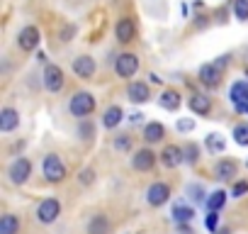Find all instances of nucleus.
Segmentation results:
<instances>
[{
	"mask_svg": "<svg viewBox=\"0 0 248 234\" xmlns=\"http://www.w3.org/2000/svg\"><path fill=\"white\" fill-rule=\"evenodd\" d=\"M226 66H229V56H219L217 61L204 64V66L200 68V73H197L200 83L207 85V88H217V85L221 83V76H224Z\"/></svg>",
	"mask_w": 248,
	"mask_h": 234,
	"instance_id": "f257e3e1",
	"label": "nucleus"
},
{
	"mask_svg": "<svg viewBox=\"0 0 248 234\" xmlns=\"http://www.w3.org/2000/svg\"><path fill=\"white\" fill-rule=\"evenodd\" d=\"M68 110H71L73 117H88V115L95 110V98H93V93H88V90L73 93V95H71V102H68Z\"/></svg>",
	"mask_w": 248,
	"mask_h": 234,
	"instance_id": "f03ea898",
	"label": "nucleus"
},
{
	"mask_svg": "<svg viewBox=\"0 0 248 234\" xmlns=\"http://www.w3.org/2000/svg\"><path fill=\"white\" fill-rule=\"evenodd\" d=\"M42 171H44V178L49 183H61L66 178V164L59 159V154H46L44 156V164H42Z\"/></svg>",
	"mask_w": 248,
	"mask_h": 234,
	"instance_id": "7ed1b4c3",
	"label": "nucleus"
},
{
	"mask_svg": "<svg viewBox=\"0 0 248 234\" xmlns=\"http://www.w3.org/2000/svg\"><path fill=\"white\" fill-rule=\"evenodd\" d=\"M44 88L49 90V93H59V90H63V85H66V76H63V68L61 66H56V64H49L46 68H44Z\"/></svg>",
	"mask_w": 248,
	"mask_h": 234,
	"instance_id": "20e7f679",
	"label": "nucleus"
},
{
	"mask_svg": "<svg viewBox=\"0 0 248 234\" xmlns=\"http://www.w3.org/2000/svg\"><path fill=\"white\" fill-rule=\"evenodd\" d=\"M114 71L119 78H132L137 71H139V56L137 54H119L117 61H114Z\"/></svg>",
	"mask_w": 248,
	"mask_h": 234,
	"instance_id": "39448f33",
	"label": "nucleus"
},
{
	"mask_svg": "<svg viewBox=\"0 0 248 234\" xmlns=\"http://www.w3.org/2000/svg\"><path fill=\"white\" fill-rule=\"evenodd\" d=\"M59 215H61V202H59L56 198H46V200H42L39 207H37V219H39L42 224L56 222Z\"/></svg>",
	"mask_w": 248,
	"mask_h": 234,
	"instance_id": "423d86ee",
	"label": "nucleus"
},
{
	"mask_svg": "<svg viewBox=\"0 0 248 234\" xmlns=\"http://www.w3.org/2000/svg\"><path fill=\"white\" fill-rule=\"evenodd\" d=\"M10 181L15 183V185H22V183H27V178L32 176V164H30V159H25V156H20V159H15L13 164H10Z\"/></svg>",
	"mask_w": 248,
	"mask_h": 234,
	"instance_id": "0eeeda50",
	"label": "nucleus"
},
{
	"mask_svg": "<svg viewBox=\"0 0 248 234\" xmlns=\"http://www.w3.org/2000/svg\"><path fill=\"white\" fill-rule=\"evenodd\" d=\"M168 200H170V188H168L166 183L156 181V183L149 185V190H146V202H149L151 207H161V205H166Z\"/></svg>",
	"mask_w": 248,
	"mask_h": 234,
	"instance_id": "6e6552de",
	"label": "nucleus"
},
{
	"mask_svg": "<svg viewBox=\"0 0 248 234\" xmlns=\"http://www.w3.org/2000/svg\"><path fill=\"white\" fill-rule=\"evenodd\" d=\"M39 42H42V32H39L34 25L20 30V34H17V47H20L22 51H34V49L39 47Z\"/></svg>",
	"mask_w": 248,
	"mask_h": 234,
	"instance_id": "1a4fd4ad",
	"label": "nucleus"
},
{
	"mask_svg": "<svg viewBox=\"0 0 248 234\" xmlns=\"http://www.w3.org/2000/svg\"><path fill=\"white\" fill-rule=\"evenodd\" d=\"M236 173H238V164H236L233 159H219V161L214 164V178H217L219 183L233 181Z\"/></svg>",
	"mask_w": 248,
	"mask_h": 234,
	"instance_id": "9d476101",
	"label": "nucleus"
},
{
	"mask_svg": "<svg viewBox=\"0 0 248 234\" xmlns=\"http://www.w3.org/2000/svg\"><path fill=\"white\" fill-rule=\"evenodd\" d=\"M114 37H117V42H122V44H129V42L137 37V25H134V20H132V17L117 20V25H114Z\"/></svg>",
	"mask_w": 248,
	"mask_h": 234,
	"instance_id": "9b49d317",
	"label": "nucleus"
},
{
	"mask_svg": "<svg viewBox=\"0 0 248 234\" xmlns=\"http://www.w3.org/2000/svg\"><path fill=\"white\" fill-rule=\"evenodd\" d=\"M183 161H185V149H183V147L168 144V147L161 151V164H163L166 168H178Z\"/></svg>",
	"mask_w": 248,
	"mask_h": 234,
	"instance_id": "f8f14e48",
	"label": "nucleus"
},
{
	"mask_svg": "<svg viewBox=\"0 0 248 234\" xmlns=\"http://www.w3.org/2000/svg\"><path fill=\"white\" fill-rule=\"evenodd\" d=\"M73 73H76L78 78H93V73H95V59L88 56V54L76 56V59H73Z\"/></svg>",
	"mask_w": 248,
	"mask_h": 234,
	"instance_id": "ddd939ff",
	"label": "nucleus"
},
{
	"mask_svg": "<svg viewBox=\"0 0 248 234\" xmlns=\"http://www.w3.org/2000/svg\"><path fill=\"white\" fill-rule=\"evenodd\" d=\"M132 166L137 171H151L156 166V154L151 149H139L134 156H132Z\"/></svg>",
	"mask_w": 248,
	"mask_h": 234,
	"instance_id": "4468645a",
	"label": "nucleus"
},
{
	"mask_svg": "<svg viewBox=\"0 0 248 234\" xmlns=\"http://www.w3.org/2000/svg\"><path fill=\"white\" fill-rule=\"evenodd\" d=\"M20 127V112L15 107H3L0 110V132H13Z\"/></svg>",
	"mask_w": 248,
	"mask_h": 234,
	"instance_id": "2eb2a0df",
	"label": "nucleus"
},
{
	"mask_svg": "<svg viewBox=\"0 0 248 234\" xmlns=\"http://www.w3.org/2000/svg\"><path fill=\"white\" fill-rule=\"evenodd\" d=\"M190 110L195 115H209L212 112V98H207L204 93H192L190 95Z\"/></svg>",
	"mask_w": 248,
	"mask_h": 234,
	"instance_id": "dca6fc26",
	"label": "nucleus"
},
{
	"mask_svg": "<svg viewBox=\"0 0 248 234\" xmlns=\"http://www.w3.org/2000/svg\"><path fill=\"white\" fill-rule=\"evenodd\" d=\"M127 98H129L132 102H149V98H151L149 85H146V83H141V81L129 83V85H127Z\"/></svg>",
	"mask_w": 248,
	"mask_h": 234,
	"instance_id": "f3484780",
	"label": "nucleus"
},
{
	"mask_svg": "<svg viewBox=\"0 0 248 234\" xmlns=\"http://www.w3.org/2000/svg\"><path fill=\"white\" fill-rule=\"evenodd\" d=\"M122 120H124V112H122V107H119V105H112V107H107V110H105V115H102V127L114 130V127H117Z\"/></svg>",
	"mask_w": 248,
	"mask_h": 234,
	"instance_id": "a211bd4d",
	"label": "nucleus"
},
{
	"mask_svg": "<svg viewBox=\"0 0 248 234\" xmlns=\"http://www.w3.org/2000/svg\"><path fill=\"white\" fill-rule=\"evenodd\" d=\"M0 234H20V217L13 212H5L0 217Z\"/></svg>",
	"mask_w": 248,
	"mask_h": 234,
	"instance_id": "6ab92c4d",
	"label": "nucleus"
},
{
	"mask_svg": "<svg viewBox=\"0 0 248 234\" xmlns=\"http://www.w3.org/2000/svg\"><path fill=\"white\" fill-rule=\"evenodd\" d=\"M166 137V127L161 125V122H149L146 127H144V139H146V144H156V142H161Z\"/></svg>",
	"mask_w": 248,
	"mask_h": 234,
	"instance_id": "aec40b11",
	"label": "nucleus"
},
{
	"mask_svg": "<svg viewBox=\"0 0 248 234\" xmlns=\"http://www.w3.org/2000/svg\"><path fill=\"white\" fill-rule=\"evenodd\" d=\"M158 105H161L163 110L175 112V110L180 107V93H178V90H163L161 98H158Z\"/></svg>",
	"mask_w": 248,
	"mask_h": 234,
	"instance_id": "412c9836",
	"label": "nucleus"
},
{
	"mask_svg": "<svg viewBox=\"0 0 248 234\" xmlns=\"http://www.w3.org/2000/svg\"><path fill=\"white\" fill-rule=\"evenodd\" d=\"M112 224L105 215H95L90 222H88V234H109Z\"/></svg>",
	"mask_w": 248,
	"mask_h": 234,
	"instance_id": "4be33fe9",
	"label": "nucleus"
},
{
	"mask_svg": "<svg viewBox=\"0 0 248 234\" xmlns=\"http://www.w3.org/2000/svg\"><path fill=\"white\" fill-rule=\"evenodd\" d=\"M231 100H233L236 107H241L248 100V83L246 81H238V83L231 85Z\"/></svg>",
	"mask_w": 248,
	"mask_h": 234,
	"instance_id": "5701e85b",
	"label": "nucleus"
},
{
	"mask_svg": "<svg viewBox=\"0 0 248 234\" xmlns=\"http://www.w3.org/2000/svg\"><path fill=\"white\" fill-rule=\"evenodd\" d=\"M173 219H175V224H183V222L195 219V207H187V205H175V207H173Z\"/></svg>",
	"mask_w": 248,
	"mask_h": 234,
	"instance_id": "b1692460",
	"label": "nucleus"
},
{
	"mask_svg": "<svg viewBox=\"0 0 248 234\" xmlns=\"http://www.w3.org/2000/svg\"><path fill=\"white\" fill-rule=\"evenodd\" d=\"M207 149H209V151H217V154H221V151L226 149V142H224V137H221V134H207Z\"/></svg>",
	"mask_w": 248,
	"mask_h": 234,
	"instance_id": "393cba45",
	"label": "nucleus"
},
{
	"mask_svg": "<svg viewBox=\"0 0 248 234\" xmlns=\"http://www.w3.org/2000/svg\"><path fill=\"white\" fill-rule=\"evenodd\" d=\"M224 202H226V193H224V190H214V193L207 198V207H209V210H221Z\"/></svg>",
	"mask_w": 248,
	"mask_h": 234,
	"instance_id": "a878e982",
	"label": "nucleus"
},
{
	"mask_svg": "<svg viewBox=\"0 0 248 234\" xmlns=\"http://www.w3.org/2000/svg\"><path fill=\"white\" fill-rule=\"evenodd\" d=\"M78 137H80V139H85V142H90V139L95 137V127H93V122L80 120V122H78Z\"/></svg>",
	"mask_w": 248,
	"mask_h": 234,
	"instance_id": "bb28decb",
	"label": "nucleus"
},
{
	"mask_svg": "<svg viewBox=\"0 0 248 234\" xmlns=\"http://www.w3.org/2000/svg\"><path fill=\"white\" fill-rule=\"evenodd\" d=\"M233 15L241 22L248 20V0H233Z\"/></svg>",
	"mask_w": 248,
	"mask_h": 234,
	"instance_id": "cd10ccee",
	"label": "nucleus"
},
{
	"mask_svg": "<svg viewBox=\"0 0 248 234\" xmlns=\"http://www.w3.org/2000/svg\"><path fill=\"white\" fill-rule=\"evenodd\" d=\"M233 139L241 147H248V125H236L233 127Z\"/></svg>",
	"mask_w": 248,
	"mask_h": 234,
	"instance_id": "c85d7f7f",
	"label": "nucleus"
},
{
	"mask_svg": "<svg viewBox=\"0 0 248 234\" xmlns=\"http://www.w3.org/2000/svg\"><path fill=\"white\" fill-rule=\"evenodd\" d=\"M114 149L117 151H129L132 149V134H119L114 139Z\"/></svg>",
	"mask_w": 248,
	"mask_h": 234,
	"instance_id": "c756f323",
	"label": "nucleus"
},
{
	"mask_svg": "<svg viewBox=\"0 0 248 234\" xmlns=\"http://www.w3.org/2000/svg\"><path fill=\"white\" fill-rule=\"evenodd\" d=\"M185 149V161L187 164H197L200 161V147L197 144H187V147H183Z\"/></svg>",
	"mask_w": 248,
	"mask_h": 234,
	"instance_id": "7c9ffc66",
	"label": "nucleus"
},
{
	"mask_svg": "<svg viewBox=\"0 0 248 234\" xmlns=\"http://www.w3.org/2000/svg\"><path fill=\"white\" fill-rule=\"evenodd\" d=\"M187 195H190V200H195V202H207V198H204V188L202 185H190L187 188Z\"/></svg>",
	"mask_w": 248,
	"mask_h": 234,
	"instance_id": "2f4dec72",
	"label": "nucleus"
},
{
	"mask_svg": "<svg viewBox=\"0 0 248 234\" xmlns=\"http://www.w3.org/2000/svg\"><path fill=\"white\" fill-rule=\"evenodd\" d=\"M219 210H209V215H207V219H204V224H207V229L214 234L217 229H219V215H217Z\"/></svg>",
	"mask_w": 248,
	"mask_h": 234,
	"instance_id": "473e14b6",
	"label": "nucleus"
},
{
	"mask_svg": "<svg viewBox=\"0 0 248 234\" xmlns=\"http://www.w3.org/2000/svg\"><path fill=\"white\" fill-rule=\"evenodd\" d=\"M95 181V168H83L80 173H78V183L80 185H90Z\"/></svg>",
	"mask_w": 248,
	"mask_h": 234,
	"instance_id": "72a5a7b5",
	"label": "nucleus"
},
{
	"mask_svg": "<svg viewBox=\"0 0 248 234\" xmlns=\"http://www.w3.org/2000/svg\"><path fill=\"white\" fill-rule=\"evenodd\" d=\"M246 193H248V183H246V181L233 183V188H231V195H233V198H241V195H246Z\"/></svg>",
	"mask_w": 248,
	"mask_h": 234,
	"instance_id": "f704fd0d",
	"label": "nucleus"
},
{
	"mask_svg": "<svg viewBox=\"0 0 248 234\" xmlns=\"http://www.w3.org/2000/svg\"><path fill=\"white\" fill-rule=\"evenodd\" d=\"M178 130H180V132H190V130H195V120H180V122H178Z\"/></svg>",
	"mask_w": 248,
	"mask_h": 234,
	"instance_id": "c9c22d12",
	"label": "nucleus"
},
{
	"mask_svg": "<svg viewBox=\"0 0 248 234\" xmlns=\"http://www.w3.org/2000/svg\"><path fill=\"white\" fill-rule=\"evenodd\" d=\"M71 37H73V27H66L63 34H61V39H63V42H71Z\"/></svg>",
	"mask_w": 248,
	"mask_h": 234,
	"instance_id": "e433bc0d",
	"label": "nucleus"
},
{
	"mask_svg": "<svg viewBox=\"0 0 248 234\" xmlns=\"http://www.w3.org/2000/svg\"><path fill=\"white\" fill-rule=\"evenodd\" d=\"M178 232H180V234H195V232H192V229L187 227V222H183V224H178Z\"/></svg>",
	"mask_w": 248,
	"mask_h": 234,
	"instance_id": "4c0bfd02",
	"label": "nucleus"
},
{
	"mask_svg": "<svg viewBox=\"0 0 248 234\" xmlns=\"http://www.w3.org/2000/svg\"><path fill=\"white\" fill-rule=\"evenodd\" d=\"M149 78H151V83H156V85H161V83H163V78H158V76H156V73H151V76H149Z\"/></svg>",
	"mask_w": 248,
	"mask_h": 234,
	"instance_id": "58836bf2",
	"label": "nucleus"
},
{
	"mask_svg": "<svg viewBox=\"0 0 248 234\" xmlns=\"http://www.w3.org/2000/svg\"><path fill=\"white\" fill-rule=\"evenodd\" d=\"M141 117H144L141 112H134V115H132V122H134V125H137V122H141Z\"/></svg>",
	"mask_w": 248,
	"mask_h": 234,
	"instance_id": "ea45409f",
	"label": "nucleus"
},
{
	"mask_svg": "<svg viewBox=\"0 0 248 234\" xmlns=\"http://www.w3.org/2000/svg\"><path fill=\"white\" fill-rule=\"evenodd\" d=\"M214 234H231V229H229V227H219Z\"/></svg>",
	"mask_w": 248,
	"mask_h": 234,
	"instance_id": "a19ab883",
	"label": "nucleus"
},
{
	"mask_svg": "<svg viewBox=\"0 0 248 234\" xmlns=\"http://www.w3.org/2000/svg\"><path fill=\"white\" fill-rule=\"evenodd\" d=\"M236 110H238V112H248V100H246V102H243L241 107H236Z\"/></svg>",
	"mask_w": 248,
	"mask_h": 234,
	"instance_id": "79ce46f5",
	"label": "nucleus"
},
{
	"mask_svg": "<svg viewBox=\"0 0 248 234\" xmlns=\"http://www.w3.org/2000/svg\"><path fill=\"white\" fill-rule=\"evenodd\" d=\"M246 76H248V66H246Z\"/></svg>",
	"mask_w": 248,
	"mask_h": 234,
	"instance_id": "37998d69",
	"label": "nucleus"
},
{
	"mask_svg": "<svg viewBox=\"0 0 248 234\" xmlns=\"http://www.w3.org/2000/svg\"><path fill=\"white\" fill-rule=\"evenodd\" d=\"M246 168H248V161H246Z\"/></svg>",
	"mask_w": 248,
	"mask_h": 234,
	"instance_id": "c03bdc74",
	"label": "nucleus"
}]
</instances>
